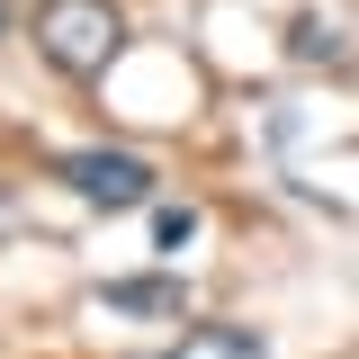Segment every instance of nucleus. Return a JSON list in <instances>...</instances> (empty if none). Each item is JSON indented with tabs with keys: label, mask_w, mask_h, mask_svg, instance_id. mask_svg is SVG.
<instances>
[{
	"label": "nucleus",
	"mask_w": 359,
	"mask_h": 359,
	"mask_svg": "<svg viewBox=\"0 0 359 359\" xmlns=\"http://www.w3.org/2000/svg\"><path fill=\"white\" fill-rule=\"evenodd\" d=\"M36 54L72 81H99L126 54V9L117 0H45L36 9Z\"/></svg>",
	"instance_id": "nucleus-1"
},
{
	"label": "nucleus",
	"mask_w": 359,
	"mask_h": 359,
	"mask_svg": "<svg viewBox=\"0 0 359 359\" xmlns=\"http://www.w3.org/2000/svg\"><path fill=\"white\" fill-rule=\"evenodd\" d=\"M54 180H63L81 207H108V216L153 207V162H144V153H108V144H90V153H54Z\"/></svg>",
	"instance_id": "nucleus-2"
},
{
	"label": "nucleus",
	"mask_w": 359,
	"mask_h": 359,
	"mask_svg": "<svg viewBox=\"0 0 359 359\" xmlns=\"http://www.w3.org/2000/svg\"><path fill=\"white\" fill-rule=\"evenodd\" d=\"M162 359H269L261 332H243V323H189Z\"/></svg>",
	"instance_id": "nucleus-3"
},
{
	"label": "nucleus",
	"mask_w": 359,
	"mask_h": 359,
	"mask_svg": "<svg viewBox=\"0 0 359 359\" xmlns=\"http://www.w3.org/2000/svg\"><path fill=\"white\" fill-rule=\"evenodd\" d=\"M99 306L108 314H189V287L180 278H108Z\"/></svg>",
	"instance_id": "nucleus-4"
},
{
	"label": "nucleus",
	"mask_w": 359,
	"mask_h": 359,
	"mask_svg": "<svg viewBox=\"0 0 359 359\" xmlns=\"http://www.w3.org/2000/svg\"><path fill=\"white\" fill-rule=\"evenodd\" d=\"M287 54H297V63H341L351 45H341L332 18H297V27H287Z\"/></svg>",
	"instance_id": "nucleus-5"
},
{
	"label": "nucleus",
	"mask_w": 359,
	"mask_h": 359,
	"mask_svg": "<svg viewBox=\"0 0 359 359\" xmlns=\"http://www.w3.org/2000/svg\"><path fill=\"white\" fill-rule=\"evenodd\" d=\"M189 233H198V207H153V243L162 252H180Z\"/></svg>",
	"instance_id": "nucleus-6"
},
{
	"label": "nucleus",
	"mask_w": 359,
	"mask_h": 359,
	"mask_svg": "<svg viewBox=\"0 0 359 359\" xmlns=\"http://www.w3.org/2000/svg\"><path fill=\"white\" fill-rule=\"evenodd\" d=\"M0 27H9V9H0Z\"/></svg>",
	"instance_id": "nucleus-7"
}]
</instances>
